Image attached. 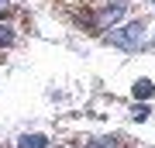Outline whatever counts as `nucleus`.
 Returning a JSON list of instances; mask_svg holds the SVG:
<instances>
[{
    "label": "nucleus",
    "instance_id": "1",
    "mask_svg": "<svg viewBox=\"0 0 155 148\" xmlns=\"http://www.w3.org/2000/svg\"><path fill=\"white\" fill-rule=\"evenodd\" d=\"M107 41H114V45H121V48L134 52V48H141V45H145V24H127V28H114V31L107 35Z\"/></svg>",
    "mask_w": 155,
    "mask_h": 148
},
{
    "label": "nucleus",
    "instance_id": "2",
    "mask_svg": "<svg viewBox=\"0 0 155 148\" xmlns=\"http://www.w3.org/2000/svg\"><path fill=\"white\" fill-rule=\"evenodd\" d=\"M17 148H45V134H24Z\"/></svg>",
    "mask_w": 155,
    "mask_h": 148
},
{
    "label": "nucleus",
    "instance_id": "3",
    "mask_svg": "<svg viewBox=\"0 0 155 148\" xmlns=\"http://www.w3.org/2000/svg\"><path fill=\"white\" fill-rule=\"evenodd\" d=\"M86 148H121V141L117 138H90Z\"/></svg>",
    "mask_w": 155,
    "mask_h": 148
},
{
    "label": "nucleus",
    "instance_id": "4",
    "mask_svg": "<svg viewBox=\"0 0 155 148\" xmlns=\"http://www.w3.org/2000/svg\"><path fill=\"white\" fill-rule=\"evenodd\" d=\"M155 93V90H152V83L148 79H141V83H134V97H138V100H148Z\"/></svg>",
    "mask_w": 155,
    "mask_h": 148
},
{
    "label": "nucleus",
    "instance_id": "5",
    "mask_svg": "<svg viewBox=\"0 0 155 148\" xmlns=\"http://www.w3.org/2000/svg\"><path fill=\"white\" fill-rule=\"evenodd\" d=\"M121 14H124V11H121V7H107V14H104V17H97V24H100V28H104V24H110V21H114V17H117V21H121Z\"/></svg>",
    "mask_w": 155,
    "mask_h": 148
},
{
    "label": "nucleus",
    "instance_id": "6",
    "mask_svg": "<svg viewBox=\"0 0 155 148\" xmlns=\"http://www.w3.org/2000/svg\"><path fill=\"white\" fill-rule=\"evenodd\" d=\"M11 41H14V31H11L7 24H0V48H4V45H11Z\"/></svg>",
    "mask_w": 155,
    "mask_h": 148
},
{
    "label": "nucleus",
    "instance_id": "7",
    "mask_svg": "<svg viewBox=\"0 0 155 148\" xmlns=\"http://www.w3.org/2000/svg\"><path fill=\"white\" fill-rule=\"evenodd\" d=\"M7 7H11V0H0V14H4V11H7Z\"/></svg>",
    "mask_w": 155,
    "mask_h": 148
}]
</instances>
